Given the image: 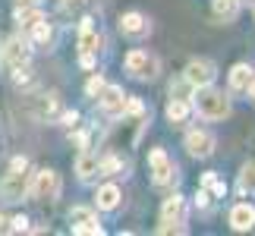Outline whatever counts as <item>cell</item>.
<instances>
[{"label":"cell","mask_w":255,"mask_h":236,"mask_svg":"<svg viewBox=\"0 0 255 236\" xmlns=\"http://www.w3.org/2000/svg\"><path fill=\"white\" fill-rule=\"evenodd\" d=\"M192 111L202 117V120H227L230 117V95H224L218 92V88H211V85H202V88H195L192 92Z\"/></svg>","instance_id":"1"},{"label":"cell","mask_w":255,"mask_h":236,"mask_svg":"<svg viewBox=\"0 0 255 236\" xmlns=\"http://www.w3.org/2000/svg\"><path fill=\"white\" fill-rule=\"evenodd\" d=\"M145 123H148V114H145V111H129V114H123V120L114 126L111 139H107V148H111V151L132 148V145L139 142V132L145 129Z\"/></svg>","instance_id":"2"},{"label":"cell","mask_w":255,"mask_h":236,"mask_svg":"<svg viewBox=\"0 0 255 236\" xmlns=\"http://www.w3.org/2000/svg\"><path fill=\"white\" fill-rule=\"evenodd\" d=\"M28 180H32V173H28V161H25V157H16L13 167H9V173L0 180V199H3V202H22L28 195Z\"/></svg>","instance_id":"3"},{"label":"cell","mask_w":255,"mask_h":236,"mask_svg":"<svg viewBox=\"0 0 255 236\" xmlns=\"http://www.w3.org/2000/svg\"><path fill=\"white\" fill-rule=\"evenodd\" d=\"M28 195H32L35 202H57V195H60V176L54 170L32 173V180H28Z\"/></svg>","instance_id":"4"},{"label":"cell","mask_w":255,"mask_h":236,"mask_svg":"<svg viewBox=\"0 0 255 236\" xmlns=\"http://www.w3.org/2000/svg\"><path fill=\"white\" fill-rule=\"evenodd\" d=\"M161 70V63H158V57L148 54V51H142V47H135V51L126 54V73H129L132 79H142V82H148V79H154Z\"/></svg>","instance_id":"5"},{"label":"cell","mask_w":255,"mask_h":236,"mask_svg":"<svg viewBox=\"0 0 255 236\" xmlns=\"http://www.w3.org/2000/svg\"><path fill=\"white\" fill-rule=\"evenodd\" d=\"M161 233H186V199L170 195L161 208Z\"/></svg>","instance_id":"6"},{"label":"cell","mask_w":255,"mask_h":236,"mask_svg":"<svg viewBox=\"0 0 255 236\" xmlns=\"http://www.w3.org/2000/svg\"><path fill=\"white\" fill-rule=\"evenodd\" d=\"M148 167H151V183L154 186H170V183H176V164L170 161V154L164 151V148H151Z\"/></svg>","instance_id":"7"},{"label":"cell","mask_w":255,"mask_h":236,"mask_svg":"<svg viewBox=\"0 0 255 236\" xmlns=\"http://www.w3.org/2000/svg\"><path fill=\"white\" fill-rule=\"evenodd\" d=\"M0 57H3V63L16 73V70H22V66H28V60H32V47H28L25 38H9V41L0 47Z\"/></svg>","instance_id":"8"},{"label":"cell","mask_w":255,"mask_h":236,"mask_svg":"<svg viewBox=\"0 0 255 236\" xmlns=\"http://www.w3.org/2000/svg\"><path fill=\"white\" fill-rule=\"evenodd\" d=\"M214 76H218V70H214L211 60H205V57H199V60H189V66H186L183 79L189 82L192 88H202V85H211Z\"/></svg>","instance_id":"9"},{"label":"cell","mask_w":255,"mask_h":236,"mask_svg":"<svg viewBox=\"0 0 255 236\" xmlns=\"http://www.w3.org/2000/svg\"><path fill=\"white\" fill-rule=\"evenodd\" d=\"M98 101H101V111L107 117H123L126 114V95L120 85H104L98 92Z\"/></svg>","instance_id":"10"},{"label":"cell","mask_w":255,"mask_h":236,"mask_svg":"<svg viewBox=\"0 0 255 236\" xmlns=\"http://www.w3.org/2000/svg\"><path fill=\"white\" fill-rule=\"evenodd\" d=\"M79 51H82V57H95L101 51V28H98L95 19H82V25H79Z\"/></svg>","instance_id":"11"},{"label":"cell","mask_w":255,"mask_h":236,"mask_svg":"<svg viewBox=\"0 0 255 236\" xmlns=\"http://www.w3.org/2000/svg\"><path fill=\"white\" fill-rule=\"evenodd\" d=\"M70 230L73 233H101V224H98V214L92 208H73L70 211Z\"/></svg>","instance_id":"12"},{"label":"cell","mask_w":255,"mask_h":236,"mask_svg":"<svg viewBox=\"0 0 255 236\" xmlns=\"http://www.w3.org/2000/svg\"><path fill=\"white\" fill-rule=\"evenodd\" d=\"M186 151H189L192 157H211V151H214V135L205 132V129H192L189 135H186Z\"/></svg>","instance_id":"13"},{"label":"cell","mask_w":255,"mask_h":236,"mask_svg":"<svg viewBox=\"0 0 255 236\" xmlns=\"http://www.w3.org/2000/svg\"><path fill=\"white\" fill-rule=\"evenodd\" d=\"M120 32L126 38H145V35L151 32V22L142 13H135V9H132V13H123L120 16Z\"/></svg>","instance_id":"14"},{"label":"cell","mask_w":255,"mask_h":236,"mask_svg":"<svg viewBox=\"0 0 255 236\" xmlns=\"http://www.w3.org/2000/svg\"><path fill=\"white\" fill-rule=\"evenodd\" d=\"M230 227L237 230V233L252 230L255 227V205H249V202L233 205V208H230Z\"/></svg>","instance_id":"15"},{"label":"cell","mask_w":255,"mask_h":236,"mask_svg":"<svg viewBox=\"0 0 255 236\" xmlns=\"http://www.w3.org/2000/svg\"><path fill=\"white\" fill-rule=\"evenodd\" d=\"M120 202H123L120 186H114V183L98 186V192H95V205H98L101 211H117V208H120Z\"/></svg>","instance_id":"16"},{"label":"cell","mask_w":255,"mask_h":236,"mask_svg":"<svg viewBox=\"0 0 255 236\" xmlns=\"http://www.w3.org/2000/svg\"><path fill=\"white\" fill-rule=\"evenodd\" d=\"M76 173H79V180H92L95 173H101V157H98L95 151L82 148L79 157H76Z\"/></svg>","instance_id":"17"},{"label":"cell","mask_w":255,"mask_h":236,"mask_svg":"<svg viewBox=\"0 0 255 236\" xmlns=\"http://www.w3.org/2000/svg\"><path fill=\"white\" fill-rule=\"evenodd\" d=\"M252 76H255V70L249 63H237L230 70V92H237V95H246V88H249V82H252Z\"/></svg>","instance_id":"18"},{"label":"cell","mask_w":255,"mask_h":236,"mask_svg":"<svg viewBox=\"0 0 255 236\" xmlns=\"http://www.w3.org/2000/svg\"><path fill=\"white\" fill-rule=\"evenodd\" d=\"M192 117V104H189V98H173V101L167 104V120L173 126H183L186 120Z\"/></svg>","instance_id":"19"},{"label":"cell","mask_w":255,"mask_h":236,"mask_svg":"<svg viewBox=\"0 0 255 236\" xmlns=\"http://www.w3.org/2000/svg\"><path fill=\"white\" fill-rule=\"evenodd\" d=\"M41 9L38 6H28V3H19V9H16V22L22 25V32H32V28L41 22Z\"/></svg>","instance_id":"20"},{"label":"cell","mask_w":255,"mask_h":236,"mask_svg":"<svg viewBox=\"0 0 255 236\" xmlns=\"http://www.w3.org/2000/svg\"><path fill=\"white\" fill-rule=\"evenodd\" d=\"M240 3L243 0H211V9H214L218 19L230 22V19H237V13H240Z\"/></svg>","instance_id":"21"},{"label":"cell","mask_w":255,"mask_h":236,"mask_svg":"<svg viewBox=\"0 0 255 236\" xmlns=\"http://www.w3.org/2000/svg\"><path fill=\"white\" fill-rule=\"evenodd\" d=\"M240 189L243 192H255V161L243 164V170H240Z\"/></svg>","instance_id":"22"},{"label":"cell","mask_w":255,"mask_h":236,"mask_svg":"<svg viewBox=\"0 0 255 236\" xmlns=\"http://www.w3.org/2000/svg\"><path fill=\"white\" fill-rule=\"evenodd\" d=\"M32 38H35V44H51V38H54V32H51V25H47V19H41L35 28H32Z\"/></svg>","instance_id":"23"},{"label":"cell","mask_w":255,"mask_h":236,"mask_svg":"<svg viewBox=\"0 0 255 236\" xmlns=\"http://www.w3.org/2000/svg\"><path fill=\"white\" fill-rule=\"evenodd\" d=\"M205 186H208V189L214 192V195H224V192H227V186H224L221 180H218V173H205V180H202Z\"/></svg>","instance_id":"24"},{"label":"cell","mask_w":255,"mask_h":236,"mask_svg":"<svg viewBox=\"0 0 255 236\" xmlns=\"http://www.w3.org/2000/svg\"><path fill=\"white\" fill-rule=\"evenodd\" d=\"M192 92H195V88L186 82V79H180L176 85H170V95H176V98H192Z\"/></svg>","instance_id":"25"},{"label":"cell","mask_w":255,"mask_h":236,"mask_svg":"<svg viewBox=\"0 0 255 236\" xmlns=\"http://www.w3.org/2000/svg\"><path fill=\"white\" fill-rule=\"evenodd\" d=\"M6 230H13V233H25V230H28V218H22V214L9 218V221H6Z\"/></svg>","instance_id":"26"},{"label":"cell","mask_w":255,"mask_h":236,"mask_svg":"<svg viewBox=\"0 0 255 236\" xmlns=\"http://www.w3.org/2000/svg\"><path fill=\"white\" fill-rule=\"evenodd\" d=\"M101 88H104V79L101 76H92V79H88V95H98Z\"/></svg>","instance_id":"27"},{"label":"cell","mask_w":255,"mask_h":236,"mask_svg":"<svg viewBox=\"0 0 255 236\" xmlns=\"http://www.w3.org/2000/svg\"><path fill=\"white\" fill-rule=\"evenodd\" d=\"M208 202H211V195L205 192V189H199V192H195V205H199V208H208Z\"/></svg>","instance_id":"28"},{"label":"cell","mask_w":255,"mask_h":236,"mask_svg":"<svg viewBox=\"0 0 255 236\" xmlns=\"http://www.w3.org/2000/svg\"><path fill=\"white\" fill-rule=\"evenodd\" d=\"M60 120H63V126H76V120H79V114H76V111H70V114H63Z\"/></svg>","instance_id":"29"},{"label":"cell","mask_w":255,"mask_h":236,"mask_svg":"<svg viewBox=\"0 0 255 236\" xmlns=\"http://www.w3.org/2000/svg\"><path fill=\"white\" fill-rule=\"evenodd\" d=\"M60 3H63L66 9H76V6H82V0H60Z\"/></svg>","instance_id":"30"},{"label":"cell","mask_w":255,"mask_h":236,"mask_svg":"<svg viewBox=\"0 0 255 236\" xmlns=\"http://www.w3.org/2000/svg\"><path fill=\"white\" fill-rule=\"evenodd\" d=\"M246 95H249L252 101H255V76H252V82H249V88H246Z\"/></svg>","instance_id":"31"},{"label":"cell","mask_w":255,"mask_h":236,"mask_svg":"<svg viewBox=\"0 0 255 236\" xmlns=\"http://www.w3.org/2000/svg\"><path fill=\"white\" fill-rule=\"evenodd\" d=\"M16 3H28V6H38L41 0H16Z\"/></svg>","instance_id":"32"},{"label":"cell","mask_w":255,"mask_h":236,"mask_svg":"<svg viewBox=\"0 0 255 236\" xmlns=\"http://www.w3.org/2000/svg\"><path fill=\"white\" fill-rule=\"evenodd\" d=\"M6 230V218H3V214H0V233H3Z\"/></svg>","instance_id":"33"},{"label":"cell","mask_w":255,"mask_h":236,"mask_svg":"<svg viewBox=\"0 0 255 236\" xmlns=\"http://www.w3.org/2000/svg\"><path fill=\"white\" fill-rule=\"evenodd\" d=\"M246 3H249V6H252V9H255V0H246Z\"/></svg>","instance_id":"34"}]
</instances>
